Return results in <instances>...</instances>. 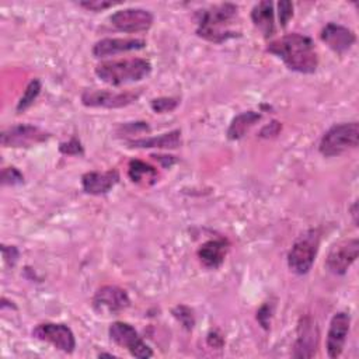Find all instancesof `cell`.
I'll use <instances>...</instances> for the list:
<instances>
[{
  "label": "cell",
  "instance_id": "1",
  "mask_svg": "<svg viewBox=\"0 0 359 359\" xmlns=\"http://www.w3.org/2000/svg\"><path fill=\"white\" fill-rule=\"evenodd\" d=\"M266 50L283 60L293 72L310 74L318 66V55L311 38L293 32L272 41Z\"/></svg>",
  "mask_w": 359,
  "mask_h": 359
},
{
  "label": "cell",
  "instance_id": "2",
  "mask_svg": "<svg viewBox=\"0 0 359 359\" xmlns=\"http://www.w3.org/2000/svg\"><path fill=\"white\" fill-rule=\"evenodd\" d=\"M238 7L233 3H220L202 11L196 34L210 42L222 43L230 38L238 36V31L231 25L237 17Z\"/></svg>",
  "mask_w": 359,
  "mask_h": 359
},
{
  "label": "cell",
  "instance_id": "3",
  "mask_svg": "<svg viewBox=\"0 0 359 359\" xmlns=\"http://www.w3.org/2000/svg\"><path fill=\"white\" fill-rule=\"evenodd\" d=\"M97 77L111 86H122L146 79L151 72V63L142 57L108 60L95 66Z\"/></svg>",
  "mask_w": 359,
  "mask_h": 359
},
{
  "label": "cell",
  "instance_id": "4",
  "mask_svg": "<svg viewBox=\"0 0 359 359\" xmlns=\"http://www.w3.org/2000/svg\"><path fill=\"white\" fill-rule=\"evenodd\" d=\"M358 143L359 123L356 121L335 123L323 135L318 150L324 157H335L356 149Z\"/></svg>",
  "mask_w": 359,
  "mask_h": 359
},
{
  "label": "cell",
  "instance_id": "5",
  "mask_svg": "<svg viewBox=\"0 0 359 359\" xmlns=\"http://www.w3.org/2000/svg\"><path fill=\"white\" fill-rule=\"evenodd\" d=\"M318 244L320 237L316 230H310L297 238L287 254L289 269L297 275H306L314 264Z\"/></svg>",
  "mask_w": 359,
  "mask_h": 359
},
{
  "label": "cell",
  "instance_id": "6",
  "mask_svg": "<svg viewBox=\"0 0 359 359\" xmlns=\"http://www.w3.org/2000/svg\"><path fill=\"white\" fill-rule=\"evenodd\" d=\"M108 334L111 341L128 349L132 356L140 358V359L153 356L151 348L140 338L137 331L129 323H125V321L112 323L108 328Z\"/></svg>",
  "mask_w": 359,
  "mask_h": 359
},
{
  "label": "cell",
  "instance_id": "7",
  "mask_svg": "<svg viewBox=\"0 0 359 359\" xmlns=\"http://www.w3.org/2000/svg\"><path fill=\"white\" fill-rule=\"evenodd\" d=\"M142 94V90L130 91H112V90H98L88 88L81 94V102L91 108H122L135 102Z\"/></svg>",
  "mask_w": 359,
  "mask_h": 359
},
{
  "label": "cell",
  "instance_id": "8",
  "mask_svg": "<svg viewBox=\"0 0 359 359\" xmlns=\"http://www.w3.org/2000/svg\"><path fill=\"white\" fill-rule=\"evenodd\" d=\"M32 337L52 344L56 349L72 353L76 348L73 331L62 323H41L32 330Z\"/></svg>",
  "mask_w": 359,
  "mask_h": 359
},
{
  "label": "cell",
  "instance_id": "9",
  "mask_svg": "<svg viewBox=\"0 0 359 359\" xmlns=\"http://www.w3.org/2000/svg\"><path fill=\"white\" fill-rule=\"evenodd\" d=\"M130 304L128 293L114 285H105L101 286L94 297H93V307L97 313L102 316H114L125 309H128Z\"/></svg>",
  "mask_w": 359,
  "mask_h": 359
},
{
  "label": "cell",
  "instance_id": "10",
  "mask_svg": "<svg viewBox=\"0 0 359 359\" xmlns=\"http://www.w3.org/2000/svg\"><path fill=\"white\" fill-rule=\"evenodd\" d=\"M49 139V133L38 126L20 123L4 129L0 135L1 146L4 147H29Z\"/></svg>",
  "mask_w": 359,
  "mask_h": 359
},
{
  "label": "cell",
  "instance_id": "11",
  "mask_svg": "<svg viewBox=\"0 0 359 359\" xmlns=\"http://www.w3.org/2000/svg\"><path fill=\"white\" fill-rule=\"evenodd\" d=\"M109 21L119 31L142 32L153 25V14L144 8L129 7L111 14Z\"/></svg>",
  "mask_w": 359,
  "mask_h": 359
},
{
  "label": "cell",
  "instance_id": "12",
  "mask_svg": "<svg viewBox=\"0 0 359 359\" xmlns=\"http://www.w3.org/2000/svg\"><path fill=\"white\" fill-rule=\"evenodd\" d=\"M359 254V241L356 237L335 244L325 261V266L335 275H344L356 261Z\"/></svg>",
  "mask_w": 359,
  "mask_h": 359
},
{
  "label": "cell",
  "instance_id": "13",
  "mask_svg": "<svg viewBox=\"0 0 359 359\" xmlns=\"http://www.w3.org/2000/svg\"><path fill=\"white\" fill-rule=\"evenodd\" d=\"M351 327V316L346 311H339L332 316L327 332V355L331 359L338 358L345 346L346 337Z\"/></svg>",
  "mask_w": 359,
  "mask_h": 359
},
{
  "label": "cell",
  "instance_id": "14",
  "mask_svg": "<svg viewBox=\"0 0 359 359\" xmlns=\"http://www.w3.org/2000/svg\"><path fill=\"white\" fill-rule=\"evenodd\" d=\"M318 342V330L310 317L300 320L297 327V338L294 342V358H311L316 353Z\"/></svg>",
  "mask_w": 359,
  "mask_h": 359
},
{
  "label": "cell",
  "instance_id": "15",
  "mask_svg": "<svg viewBox=\"0 0 359 359\" xmlns=\"http://www.w3.org/2000/svg\"><path fill=\"white\" fill-rule=\"evenodd\" d=\"M146 42L139 38H104L94 43L93 55L98 59L114 56L122 52H130L143 49Z\"/></svg>",
  "mask_w": 359,
  "mask_h": 359
},
{
  "label": "cell",
  "instance_id": "16",
  "mask_svg": "<svg viewBox=\"0 0 359 359\" xmlns=\"http://www.w3.org/2000/svg\"><path fill=\"white\" fill-rule=\"evenodd\" d=\"M320 36L321 41L325 42L328 48H331L337 53L346 52L356 41V35L352 29L335 22H328L321 29Z\"/></svg>",
  "mask_w": 359,
  "mask_h": 359
},
{
  "label": "cell",
  "instance_id": "17",
  "mask_svg": "<svg viewBox=\"0 0 359 359\" xmlns=\"http://www.w3.org/2000/svg\"><path fill=\"white\" fill-rule=\"evenodd\" d=\"M119 181V174L116 170L108 171H90L83 174L81 187L86 194L90 195H104L109 192Z\"/></svg>",
  "mask_w": 359,
  "mask_h": 359
},
{
  "label": "cell",
  "instance_id": "18",
  "mask_svg": "<svg viewBox=\"0 0 359 359\" xmlns=\"http://www.w3.org/2000/svg\"><path fill=\"white\" fill-rule=\"evenodd\" d=\"M229 251V243L223 238L209 240L203 243L198 250V257L206 268H219Z\"/></svg>",
  "mask_w": 359,
  "mask_h": 359
},
{
  "label": "cell",
  "instance_id": "19",
  "mask_svg": "<svg viewBox=\"0 0 359 359\" xmlns=\"http://www.w3.org/2000/svg\"><path fill=\"white\" fill-rule=\"evenodd\" d=\"M251 20L265 38H269L275 34L273 6L271 1L264 0L257 3L251 10Z\"/></svg>",
  "mask_w": 359,
  "mask_h": 359
},
{
  "label": "cell",
  "instance_id": "20",
  "mask_svg": "<svg viewBox=\"0 0 359 359\" xmlns=\"http://www.w3.org/2000/svg\"><path fill=\"white\" fill-rule=\"evenodd\" d=\"M182 143L181 139V130H170L167 133L158 135V136H150V137H140V139H133L129 142L132 147H142V149H177Z\"/></svg>",
  "mask_w": 359,
  "mask_h": 359
},
{
  "label": "cell",
  "instance_id": "21",
  "mask_svg": "<svg viewBox=\"0 0 359 359\" xmlns=\"http://www.w3.org/2000/svg\"><path fill=\"white\" fill-rule=\"evenodd\" d=\"M261 114L255 111H245L233 118L227 129V137L230 140L241 139L257 122H259Z\"/></svg>",
  "mask_w": 359,
  "mask_h": 359
},
{
  "label": "cell",
  "instance_id": "22",
  "mask_svg": "<svg viewBox=\"0 0 359 359\" xmlns=\"http://www.w3.org/2000/svg\"><path fill=\"white\" fill-rule=\"evenodd\" d=\"M128 175L132 182L140 185H153L158 178L157 170L142 160H130Z\"/></svg>",
  "mask_w": 359,
  "mask_h": 359
},
{
  "label": "cell",
  "instance_id": "23",
  "mask_svg": "<svg viewBox=\"0 0 359 359\" xmlns=\"http://www.w3.org/2000/svg\"><path fill=\"white\" fill-rule=\"evenodd\" d=\"M42 88V84L38 79H34L28 83L27 88L24 90V94L21 95V98L18 100L17 104V112H24L27 108H29L32 105V102L36 100V97L39 95Z\"/></svg>",
  "mask_w": 359,
  "mask_h": 359
},
{
  "label": "cell",
  "instance_id": "24",
  "mask_svg": "<svg viewBox=\"0 0 359 359\" xmlns=\"http://www.w3.org/2000/svg\"><path fill=\"white\" fill-rule=\"evenodd\" d=\"M180 104V98L177 97H158L150 101V107L157 114H165L174 111Z\"/></svg>",
  "mask_w": 359,
  "mask_h": 359
},
{
  "label": "cell",
  "instance_id": "25",
  "mask_svg": "<svg viewBox=\"0 0 359 359\" xmlns=\"http://www.w3.org/2000/svg\"><path fill=\"white\" fill-rule=\"evenodd\" d=\"M172 314L187 330H192V327L195 324V317H194V313L189 307H187L184 304H180L172 310Z\"/></svg>",
  "mask_w": 359,
  "mask_h": 359
},
{
  "label": "cell",
  "instance_id": "26",
  "mask_svg": "<svg viewBox=\"0 0 359 359\" xmlns=\"http://www.w3.org/2000/svg\"><path fill=\"white\" fill-rule=\"evenodd\" d=\"M24 182V175L15 167H6L1 171V184L3 185H18Z\"/></svg>",
  "mask_w": 359,
  "mask_h": 359
},
{
  "label": "cell",
  "instance_id": "27",
  "mask_svg": "<svg viewBox=\"0 0 359 359\" xmlns=\"http://www.w3.org/2000/svg\"><path fill=\"white\" fill-rule=\"evenodd\" d=\"M150 128L146 122H128L121 125L118 133L121 135H137V133H143V132H149Z\"/></svg>",
  "mask_w": 359,
  "mask_h": 359
},
{
  "label": "cell",
  "instance_id": "28",
  "mask_svg": "<svg viewBox=\"0 0 359 359\" xmlns=\"http://www.w3.org/2000/svg\"><path fill=\"white\" fill-rule=\"evenodd\" d=\"M59 150L63 154H67V156H80V154H83V146H81L80 140L76 139V137H72L70 140L60 143Z\"/></svg>",
  "mask_w": 359,
  "mask_h": 359
},
{
  "label": "cell",
  "instance_id": "29",
  "mask_svg": "<svg viewBox=\"0 0 359 359\" xmlns=\"http://www.w3.org/2000/svg\"><path fill=\"white\" fill-rule=\"evenodd\" d=\"M278 15L280 27H286L289 20L293 15V4L290 1H279L278 3Z\"/></svg>",
  "mask_w": 359,
  "mask_h": 359
},
{
  "label": "cell",
  "instance_id": "30",
  "mask_svg": "<svg viewBox=\"0 0 359 359\" xmlns=\"http://www.w3.org/2000/svg\"><path fill=\"white\" fill-rule=\"evenodd\" d=\"M1 252H3V259L4 262L8 265V266H14L15 262L18 261V257H20V252L17 250V247L14 245H3L1 247Z\"/></svg>",
  "mask_w": 359,
  "mask_h": 359
},
{
  "label": "cell",
  "instance_id": "31",
  "mask_svg": "<svg viewBox=\"0 0 359 359\" xmlns=\"http://www.w3.org/2000/svg\"><path fill=\"white\" fill-rule=\"evenodd\" d=\"M79 6L91 10V11H102L105 8H109L115 6L114 1H104V0H90V1H80Z\"/></svg>",
  "mask_w": 359,
  "mask_h": 359
},
{
  "label": "cell",
  "instance_id": "32",
  "mask_svg": "<svg viewBox=\"0 0 359 359\" xmlns=\"http://www.w3.org/2000/svg\"><path fill=\"white\" fill-rule=\"evenodd\" d=\"M271 316H272V306L265 303L264 306H261V309L257 311V320L258 323L268 330L269 328V323H271Z\"/></svg>",
  "mask_w": 359,
  "mask_h": 359
},
{
  "label": "cell",
  "instance_id": "33",
  "mask_svg": "<svg viewBox=\"0 0 359 359\" xmlns=\"http://www.w3.org/2000/svg\"><path fill=\"white\" fill-rule=\"evenodd\" d=\"M279 130H280V123L278 121H272L269 125L262 128V130L259 132V136H262V137L275 136L279 133Z\"/></svg>",
  "mask_w": 359,
  "mask_h": 359
},
{
  "label": "cell",
  "instance_id": "34",
  "mask_svg": "<svg viewBox=\"0 0 359 359\" xmlns=\"http://www.w3.org/2000/svg\"><path fill=\"white\" fill-rule=\"evenodd\" d=\"M153 157H154L156 160H158L164 167H170V165L175 161L174 156H161V154H154Z\"/></svg>",
  "mask_w": 359,
  "mask_h": 359
},
{
  "label": "cell",
  "instance_id": "35",
  "mask_svg": "<svg viewBox=\"0 0 359 359\" xmlns=\"http://www.w3.org/2000/svg\"><path fill=\"white\" fill-rule=\"evenodd\" d=\"M356 208H358V203H356V202H353V205H352V208H351V210H352V216H353V223H358V219H356V216H358V210H356Z\"/></svg>",
  "mask_w": 359,
  "mask_h": 359
}]
</instances>
